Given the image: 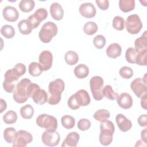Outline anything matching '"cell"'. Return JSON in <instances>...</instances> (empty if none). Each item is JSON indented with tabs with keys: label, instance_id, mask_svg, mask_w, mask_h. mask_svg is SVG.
Wrapping results in <instances>:
<instances>
[{
	"label": "cell",
	"instance_id": "obj_40",
	"mask_svg": "<svg viewBox=\"0 0 147 147\" xmlns=\"http://www.w3.org/2000/svg\"><path fill=\"white\" fill-rule=\"evenodd\" d=\"M93 43L97 49H102L106 43V40L103 35L98 34L94 38Z\"/></svg>",
	"mask_w": 147,
	"mask_h": 147
},
{
	"label": "cell",
	"instance_id": "obj_5",
	"mask_svg": "<svg viewBox=\"0 0 147 147\" xmlns=\"http://www.w3.org/2000/svg\"><path fill=\"white\" fill-rule=\"evenodd\" d=\"M57 26L54 22L51 21L45 22L39 32V38L44 43H49L57 34Z\"/></svg>",
	"mask_w": 147,
	"mask_h": 147
},
{
	"label": "cell",
	"instance_id": "obj_34",
	"mask_svg": "<svg viewBox=\"0 0 147 147\" xmlns=\"http://www.w3.org/2000/svg\"><path fill=\"white\" fill-rule=\"evenodd\" d=\"M61 123L63 126L67 129H71L75 126V118L69 115H65L61 118Z\"/></svg>",
	"mask_w": 147,
	"mask_h": 147
},
{
	"label": "cell",
	"instance_id": "obj_42",
	"mask_svg": "<svg viewBox=\"0 0 147 147\" xmlns=\"http://www.w3.org/2000/svg\"><path fill=\"white\" fill-rule=\"evenodd\" d=\"M78 127L82 131H85L90 129L91 122L86 118H82L78 122Z\"/></svg>",
	"mask_w": 147,
	"mask_h": 147
},
{
	"label": "cell",
	"instance_id": "obj_11",
	"mask_svg": "<svg viewBox=\"0 0 147 147\" xmlns=\"http://www.w3.org/2000/svg\"><path fill=\"white\" fill-rule=\"evenodd\" d=\"M33 141L32 135L28 131L20 130L17 132L16 137L13 142V147H25Z\"/></svg>",
	"mask_w": 147,
	"mask_h": 147
},
{
	"label": "cell",
	"instance_id": "obj_4",
	"mask_svg": "<svg viewBox=\"0 0 147 147\" xmlns=\"http://www.w3.org/2000/svg\"><path fill=\"white\" fill-rule=\"evenodd\" d=\"M31 83V80L28 78L22 79L18 83L13 94V99L16 102L21 104L28 100V87Z\"/></svg>",
	"mask_w": 147,
	"mask_h": 147
},
{
	"label": "cell",
	"instance_id": "obj_7",
	"mask_svg": "<svg viewBox=\"0 0 147 147\" xmlns=\"http://www.w3.org/2000/svg\"><path fill=\"white\" fill-rule=\"evenodd\" d=\"M104 81L103 78L99 76H94L90 80V90L93 98L96 100H100L103 98V88Z\"/></svg>",
	"mask_w": 147,
	"mask_h": 147
},
{
	"label": "cell",
	"instance_id": "obj_22",
	"mask_svg": "<svg viewBox=\"0 0 147 147\" xmlns=\"http://www.w3.org/2000/svg\"><path fill=\"white\" fill-rule=\"evenodd\" d=\"M122 48L118 43H113L109 45L106 49L107 56L112 59H116L121 56Z\"/></svg>",
	"mask_w": 147,
	"mask_h": 147
},
{
	"label": "cell",
	"instance_id": "obj_28",
	"mask_svg": "<svg viewBox=\"0 0 147 147\" xmlns=\"http://www.w3.org/2000/svg\"><path fill=\"white\" fill-rule=\"evenodd\" d=\"M16 130L12 127H7L3 131V137L6 142L9 144L13 143L16 137Z\"/></svg>",
	"mask_w": 147,
	"mask_h": 147
},
{
	"label": "cell",
	"instance_id": "obj_9",
	"mask_svg": "<svg viewBox=\"0 0 147 147\" xmlns=\"http://www.w3.org/2000/svg\"><path fill=\"white\" fill-rule=\"evenodd\" d=\"M146 75L145 74L143 78H138L133 80L130 84V88L134 94L138 98H141L144 95H146Z\"/></svg>",
	"mask_w": 147,
	"mask_h": 147
},
{
	"label": "cell",
	"instance_id": "obj_36",
	"mask_svg": "<svg viewBox=\"0 0 147 147\" xmlns=\"http://www.w3.org/2000/svg\"><path fill=\"white\" fill-rule=\"evenodd\" d=\"M102 92L103 97H106L107 99L111 100L116 99L118 96V93L115 92L113 91L112 87L110 85H106L105 87H104Z\"/></svg>",
	"mask_w": 147,
	"mask_h": 147
},
{
	"label": "cell",
	"instance_id": "obj_10",
	"mask_svg": "<svg viewBox=\"0 0 147 147\" xmlns=\"http://www.w3.org/2000/svg\"><path fill=\"white\" fill-rule=\"evenodd\" d=\"M125 24L127 32L132 34L138 33L142 28V22L137 14L129 16L127 17Z\"/></svg>",
	"mask_w": 147,
	"mask_h": 147
},
{
	"label": "cell",
	"instance_id": "obj_19",
	"mask_svg": "<svg viewBox=\"0 0 147 147\" xmlns=\"http://www.w3.org/2000/svg\"><path fill=\"white\" fill-rule=\"evenodd\" d=\"M48 94L43 89L38 88L33 92L32 98L34 103L38 105H44L48 101Z\"/></svg>",
	"mask_w": 147,
	"mask_h": 147
},
{
	"label": "cell",
	"instance_id": "obj_25",
	"mask_svg": "<svg viewBox=\"0 0 147 147\" xmlns=\"http://www.w3.org/2000/svg\"><path fill=\"white\" fill-rule=\"evenodd\" d=\"M135 49L138 51H142L147 49V34L146 31H145L142 36L137 38L134 41Z\"/></svg>",
	"mask_w": 147,
	"mask_h": 147
},
{
	"label": "cell",
	"instance_id": "obj_32",
	"mask_svg": "<svg viewBox=\"0 0 147 147\" xmlns=\"http://www.w3.org/2000/svg\"><path fill=\"white\" fill-rule=\"evenodd\" d=\"M34 108L29 104L22 106L20 109L21 116L24 119H30L34 114Z\"/></svg>",
	"mask_w": 147,
	"mask_h": 147
},
{
	"label": "cell",
	"instance_id": "obj_38",
	"mask_svg": "<svg viewBox=\"0 0 147 147\" xmlns=\"http://www.w3.org/2000/svg\"><path fill=\"white\" fill-rule=\"evenodd\" d=\"M98 25L96 24L92 21L86 22L83 28L84 32L87 35H93L98 30Z\"/></svg>",
	"mask_w": 147,
	"mask_h": 147
},
{
	"label": "cell",
	"instance_id": "obj_3",
	"mask_svg": "<svg viewBox=\"0 0 147 147\" xmlns=\"http://www.w3.org/2000/svg\"><path fill=\"white\" fill-rule=\"evenodd\" d=\"M115 131L114 123L109 120L100 122L99 142L103 146L110 145L113 141V136Z\"/></svg>",
	"mask_w": 147,
	"mask_h": 147
},
{
	"label": "cell",
	"instance_id": "obj_30",
	"mask_svg": "<svg viewBox=\"0 0 147 147\" xmlns=\"http://www.w3.org/2000/svg\"><path fill=\"white\" fill-rule=\"evenodd\" d=\"M35 2L33 0H21L19 3L20 9L24 13L31 11L34 7Z\"/></svg>",
	"mask_w": 147,
	"mask_h": 147
},
{
	"label": "cell",
	"instance_id": "obj_49",
	"mask_svg": "<svg viewBox=\"0 0 147 147\" xmlns=\"http://www.w3.org/2000/svg\"><path fill=\"white\" fill-rule=\"evenodd\" d=\"M1 100V113H2L7 107V104H6V102H5V100L3 99H0Z\"/></svg>",
	"mask_w": 147,
	"mask_h": 147
},
{
	"label": "cell",
	"instance_id": "obj_46",
	"mask_svg": "<svg viewBox=\"0 0 147 147\" xmlns=\"http://www.w3.org/2000/svg\"><path fill=\"white\" fill-rule=\"evenodd\" d=\"M146 120H147V116H146V114H142V115H141L138 118L137 122H138V125H139L140 126H142V127H146V126H147V122H146Z\"/></svg>",
	"mask_w": 147,
	"mask_h": 147
},
{
	"label": "cell",
	"instance_id": "obj_24",
	"mask_svg": "<svg viewBox=\"0 0 147 147\" xmlns=\"http://www.w3.org/2000/svg\"><path fill=\"white\" fill-rule=\"evenodd\" d=\"M138 55L139 52L138 51H137L134 48L130 47L126 51L125 59L129 63L136 64L138 60Z\"/></svg>",
	"mask_w": 147,
	"mask_h": 147
},
{
	"label": "cell",
	"instance_id": "obj_44",
	"mask_svg": "<svg viewBox=\"0 0 147 147\" xmlns=\"http://www.w3.org/2000/svg\"><path fill=\"white\" fill-rule=\"evenodd\" d=\"M95 2L98 7L102 10H106L109 7V2L108 0H96Z\"/></svg>",
	"mask_w": 147,
	"mask_h": 147
},
{
	"label": "cell",
	"instance_id": "obj_12",
	"mask_svg": "<svg viewBox=\"0 0 147 147\" xmlns=\"http://www.w3.org/2000/svg\"><path fill=\"white\" fill-rule=\"evenodd\" d=\"M43 144L48 146H57L60 140V136L56 131L47 130L43 132L41 137Z\"/></svg>",
	"mask_w": 147,
	"mask_h": 147
},
{
	"label": "cell",
	"instance_id": "obj_39",
	"mask_svg": "<svg viewBox=\"0 0 147 147\" xmlns=\"http://www.w3.org/2000/svg\"><path fill=\"white\" fill-rule=\"evenodd\" d=\"M125 21L124 19L119 16H115L113 20V26L117 30H122L125 28Z\"/></svg>",
	"mask_w": 147,
	"mask_h": 147
},
{
	"label": "cell",
	"instance_id": "obj_13",
	"mask_svg": "<svg viewBox=\"0 0 147 147\" xmlns=\"http://www.w3.org/2000/svg\"><path fill=\"white\" fill-rule=\"evenodd\" d=\"M48 16V11L44 8L38 9L33 14L30 15L28 20L30 22L33 29L38 26L40 22L44 21Z\"/></svg>",
	"mask_w": 147,
	"mask_h": 147
},
{
	"label": "cell",
	"instance_id": "obj_15",
	"mask_svg": "<svg viewBox=\"0 0 147 147\" xmlns=\"http://www.w3.org/2000/svg\"><path fill=\"white\" fill-rule=\"evenodd\" d=\"M79 11L81 16L85 18H93L96 15V9L94 5L90 2H86L82 3L79 9Z\"/></svg>",
	"mask_w": 147,
	"mask_h": 147
},
{
	"label": "cell",
	"instance_id": "obj_18",
	"mask_svg": "<svg viewBox=\"0 0 147 147\" xmlns=\"http://www.w3.org/2000/svg\"><path fill=\"white\" fill-rule=\"evenodd\" d=\"M117 102L118 106L123 109H130L133 105V99L131 95L126 92L118 95L117 98Z\"/></svg>",
	"mask_w": 147,
	"mask_h": 147
},
{
	"label": "cell",
	"instance_id": "obj_27",
	"mask_svg": "<svg viewBox=\"0 0 147 147\" xmlns=\"http://www.w3.org/2000/svg\"><path fill=\"white\" fill-rule=\"evenodd\" d=\"M119 7L124 13L130 11L135 8V1L134 0H120Z\"/></svg>",
	"mask_w": 147,
	"mask_h": 147
},
{
	"label": "cell",
	"instance_id": "obj_37",
	"mask_svg": "<svg viewBox=\"0 0 147 147\" xmlns=\"http://www.w3.org/2000/svg\"><path fill=\"white\" fill-rule=\"evenodd\" d=\"M17 120V113L13 110L7 111L3 116V121L6 124H13Z\"/></svg>",
	"mask_w": 147,
	"mask_h": 147
},
{
	"label": "cell",
	"instance_id": "obj_20",
	"mask_svg": "<svg viewBox=\"0 0 147 147\" xmlns=\"http://www.w3.org/2000/svg\"><path fill=\"white\" fill-rule=\"evenodd\" d=\"M80 138L79 134L76 131H72L66 136L61 145L62 147H76Z\"/></svg>",
	"mask_w": 147,
	"mask_h": 147
},
{
	"label": "cell",
	"instance_id": "obj_43",
	"mask_svg": "<svg viewBox=\"0 0 147 147\" xmlns=\"http://www.w3.org/2000/svg\"><path fill=\"white\" fill-rule=\"evenodd\" d=\"M139 55L137 61L136 63L137 64L140 65H146L147 60H146V56H147V49L143 50L142 51H138Z\"/></svg>",
	"mask_w": 147,
	"mask_h": 147
},
{
	"label": "cell",
	"instance_id": "obj_31",
	"mask_svg": "<svg viewBox=\"0 0 147 147\" xmlns=\"http://www.w3.org/2000/svg\"><path fill=\"white\" fill-rule=\"evenodd\" d=\"M64 59L67 64L73 65L78 63L79 60V56L76 52L73 51H69L65 53Z\"/></svg>",
	"mask_w": 147,
	"mask_h": 147
},
{
	"label": "cell",
	"instance_id": "obj_17",
	"mask_svg": "<svg viewBox=\"0 0 147 147\" xmlns=\"http://www.w3.org/2000/svg\"><path fill=\"white\" fill-rule=\"evenodd\" d=\"M115 121L118 128L122 132H126L132 127L131 121L127 119L122 114H118L116 115Z\"/></svg>",
	"mask_w": 147,
	"mask_h": 147
},
{
	"label": "cell",
	"instance_id": "obj_14",
	"mask_svg": "<svg viewBox=\"0 0 147 147\" xmlns=\"http://www.w3.org/2000/svg\"><path fill=\"white\" fill-rule=\"evenodd\" d=\"M39 63L42 68L43 71L49 70L52 65L53 62L52 53L49 51H43L41 52L38 57Z\"/></svg>",
	"mask_w": 147,
	"mask_h": 147
},
{
	"label": "cell",
	"instance_id": "obj_48",
	"mask_svg": "<svg viewBox=\"0 0 147 147\" xmlns=\"http://www.w3.org/2000/svg\"><path fill=\"white\" fill-rule=\"evenodd\" d=\"M146 134H147V129H146V128H145L141 131V140L142 141H144L146 143L147 142V136H146Z\"/></svg>",
	"mask_w": 147,
	"mask_h": 147
},
{
	"label": "cell",
	"instance_id": "obj_23",
	"mask_svg": "<svg viewBox=\"0 0 147 147\" xmlns=\"http://www.w3.org/2000/svg\"><path fill=\"white\" fill-rule=\"evenodd\" d=\"M17 26L20 33L24 35L29 34L33 29L32 24L28 20H21L18 22Z\"/></svg>",
	"mask_w": 147,
	"mask_h": 147
},
{
	"label": "cell",
	"instance_id": "obj_1",
	"mask_svg": "<svg viewBox=\"0 0 147 147\" xmlns=\"http://www.w3.org/2000/svg\"><path fill=\"white\" fill-rule=\"evenodd\" d=\"M64 88L65 84L62 79H56L51 82L48 86L49 96L48 99V103L51 105L58 104L61 100V94Z\"/></svg>",
	"mask_w": 147,
	"mask_h": 147
},
{
	"label": "cell",
	"instance_id": "obj_29",
	"mask_svg": "<svg viewBox=\"0 0 147 147\" xmlns=\"http://www.w3.org/2000/svg\"><path fill=\"white\" fill-rule=\"evenodd\" d=\"M29 74L34 77H37L40 76L42 72L43 71L42 68L40 64L37 62H32L29 65Z\"/></svg>",
	"mask_w": 147,
	"mask_h": 147
},
{
	"label": "cell",
	"instance_id": "obj_35",
	"mask_svg": "<svg viewBox=\"0 0 147 147\" xmlns=\"http://www.w3.org/2000/svg\"><path fill=\"white\" fill-rule=\"evenodd\" d=\"M1 33L5 38L10 39L12 38L15 35L14 28L10 25H5L1 29Z\"/></svg>",
	"mask_w": 147,
	"mask_h": 147
},
{
	"label": "cell",
	"instance_id": "obj_8",
	"mask_svg": "<svg viewBox=\"0 0 147 147\" xmlns=\"http://www.w3.org/2000/svg\"><path fill=\"white\" fill-rule=\"evenodd\" d=\"M36 123L39 127L47 130L55 131L57 128V119L53 116L46 114L39 115L36 118Z\"/></svg>",
	"mask_w": 147,
	"mask_h": 147
},
{
	"label": "cell",
	"instance_id": "obj_45",
	"mask_svg": "<svg viewBox=\"0 0 147 147\" xmlns=\"http://www.w3.org/2000/svg\"><path fill=\"white\" fill-rule=\"evenodd\" d=\"M3 87L4 90L8 93L13 92V91L16 88L14 83H8L5 81H3Z\"/></svg>",
	"mask_w": 147,
	"mask_h": 147
},
{
	"label": "cell",
	"instance_id": "obj_2",
	"mask_svg": "<svg viewBox=\"0 0 147 147\" xmlns=\"http://www.w3.org/2000/svg\"><path fill=\"white\" fill-rule=\"evenodd\" d=\"M90 101V97L87 91L81 89L69 97L68 100V106L72 110H76L80 106L88 105Z\"/></svg>",
	"mask_w": 147,
	"mask_h": 147
},
{
	"label": "cell",
	"instance_id": "obj_6",
	"mask_svg": "<svg viewBox=\"0 0 147 147\" xmlns=\"http://www.w3.org/2000/svg\"><path fill=\"white\" fill-rule=\"evenodd\" d=\"M26 66L22 63H17L16 64L14 68L8 69L5 74V80L4 81L14 83L18 79L24 75L26 72Z\"/></svg>",
	"mask_w": 147,
	"mask_h": 147
},
{
	"label": "cell",
	"instance_id": "obj_16",
	"mask_svg": "<svg viewBox=\"0 0 147 147\" xmlns=\"http://www.w3.org/2000/svg\"><path fill=\"white\" fill-rule=\"evenodd\" d=\"M2 15L4 19L9 22H15L19 17V13L17 9L11 6H7L3 8Z\"/></svg>",
	"mask_w": 147,
	"mask_h": 147
},
{
	"label": "cell",
	"instance_id": "obj_33",
	"mask_svg": "<svg viewBox=\"0 0 147 147\" xmlns=\"http://www.w3.org/2000/svg\"><path fill=\"white\" fill-rule=\"evenodd\" d=\"M110 114L109 111L106 109H99L95 112L93 115L94 118L100 122H103L107 120L110 117Z\"/></svg>",
	"mask_w": 147,
	"mask_h": 147
},
{
	"label": "cell",
	"instance_id": "obj_26",
	"mask_svg": "<svg viewBox=\"0 0 147 147\" xmlns=\"http://www.w3.org/2000/svg\"><path fill=\"white\" fill-rule=\"evenodd\" d=\"M88 74L89 69L85 64H78L74 69V74L78 79H84L88 75Z\"/></svg>",
	"mask_w": 147,
	"mask_h": 147
},
{
	"label": "cell",
	"instance_id": "obj_41",
	"mask_svg": "<svg viewBox=\"0 0 147 147\" xmlns=\"http://www.w3.org/2000/svg\"><path fill=\"white\" fill-rule=\"evenodd\" d=\"M119 74L120 76L125 79H128L131 78L133 75V69L129 67L123 66L121 68L119 71Z\"/></svg>",
	"mask_w": 147,
	"mask_h": 147
},
{
	"label": "cell",
	"instance_id": "obj_47",
	"mask_svg": "<svg viewBox=\"0 0 147 147\" xmlns=\"http://www.w3.org/2000/svg\"><path fill=\"white\" fill-rule=\"evenodd\" d=\"M146 97H147V94L144 95L141 98V106L145 110L146 109V107H147Z\"/></svg>",
	"mask_w": 147,
	"mask_h": 147
},
{
	"label": "cell",
	"instance_id": "obj_21",
	"mask_svg": "<svg viewBox=\"0 0 147 147\" xmlns=\"http://www.w3.org/2000/svg\"><path fill=\"white\" fill-rule=\"evenodd\" d=\"M50 13L52 17L56 20H62L64 16V11L61 6L57 2H54L51 5Z\"/></svg>",
	"mask_w": 147,
	"mask_h": 147
}]
</instances>
